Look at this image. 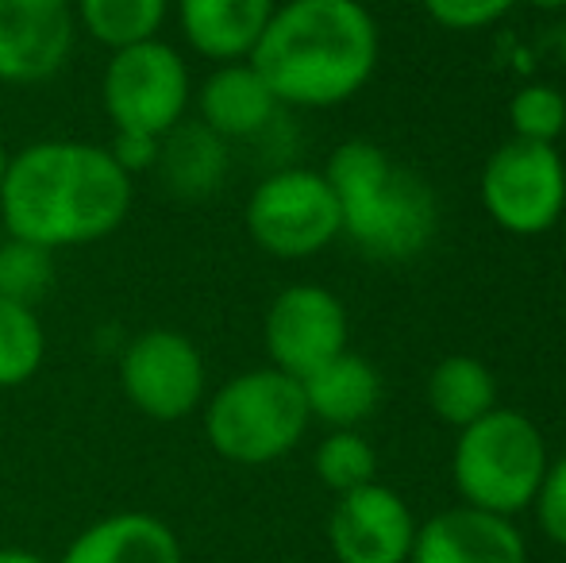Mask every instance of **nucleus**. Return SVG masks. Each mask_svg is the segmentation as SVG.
Masks as SVG:
<instances>
[{
  "mask_svg": "<svg viewBox=\"0 0 566 563\" xmlns=\"http://www.w3.org/2000/svg\"><path fill=\"white\" fill-rule=\"evenodd\" d=\"M305 406L313 421L332 428H358L381 402V375L370 359L355 352H339L313 375L301 378Z\"/></svg>",
  "mask_w": 566,
  "mask_h": 563,
  "instance_id": "17",
  "label": "nucleus"
},
{
  "mask_svg": "<svg viewBox=\"0 0 566 563\" xmlns=\"http://www.w3.org/2000/svg\"><path fill=\"white\" fill-rule=\"evenodd\" d=\"M313 467L316 479L328 490H336V494H350V490L378 482L374 479L378 475V456H374L370 440L363 432H355V428H332L321 440V448H316Z\"/></svg>",
  "mask_w": 566,
  "mask_h": 563,
  "instance_id": "22",
  "label": "nucleus"
},
{
  "mask_svg": "<svg viewBox=\"0 0 566 563\" xmlns=\"http://www.w3.org/2000/svg\"><path fill=\"white\" fill-rule=\"evenodd\" d=\"M409 563H528V544L513 518L454 505L417 525Z\"/></svg>",
  "mask_w": 566,
  "mask_h": 563,
  "instance_id": "13",
  "label": "nucleus"
},
{
  "mask_svg": "<svg viewBox=\"0 0 566 563\" xmlns=\"http://www.w3.org/2000/svg\"><path fill=\"white\" fill-rule=\"evenodd\" d=\"M101 101L113 132H143L163 139L193 108V74L178 46L158 35L108 54Z\"/></svg>",
  "mask_w": 566,
  "mask_h": 563,
  "instance_id": "6",
  "label": "nucleus"
},
{
  "mask_svg": "<svg viewBox=\"0 0 566 563\" xmlns=\"http://www.w3.org/2000/svg\"><path fill=\"white\" fill-rule=\"evenodd\" d=\"M308 421L305 390L277 367L243 371L205 398V440L239 467H266L290 456Z\"/></svg>",
  "mask_w": 566,
  "mask_h": 563,
  "instance_id": "4",
  "label": "nucleus"
},
{
  "mask_svg": "<svg viewBox=\"0 0 566 563\" xmlns=\"http://www.w3.org/2000/svg\"><path fill=\"white\" fill-rule=\"evenodd\" d=\"M0 563H51L28 549H0Z\"/></svg>",
  "mask_w": 566,
  "mask_h": 563,
  "instance_id": "28",
  "label": "nucleus"
},
{
  "mask_svg": "<svg viewBox=\"0 0 566 563\" xmlns=\"http://www.w3.org/2000/svg\"><path fill=\"white\" fill-rule=\"evenodd\" d=\"M54 285V251L23 240H0V298L35 309Z\"/></svg>",
  "mask_w": 566,
  "mask_h": 563,
  "instance_id": "23",
  "label": "nucleus"
},
{
  "mask_svg": "<svg viewBox=\"0 0 566 563\" xmlns=\"http://www.w3.org/2000/svg\"><path fill=\"white\" fill-rule=\"evenodd\" d=\"M378 46V23L363 0H285L247 62L277 105L336 108L370 82Z\"/></svg>",
  "mask_w": 566,
  "mask_h": 563,
  "instance_id": "2",
  "label": "nucleus"
},
{
  "mask_svg": "<svg viewBox=\"0 0 566 563\" xmlns=\"http://www.w3.org/2000/svg\"><path fill=\"white\" fill-rule=\"evenodd\" d=\"M46 359V332L31 305L0 298V390L23 386Z\"/></svg>",
  "mask_w": 566,
  "mask_h": 563,
  "instance_id": "21",
  "label": "nucleus"
},
{
  "mask_svg": "<svg viewBox=\"0 0 566 563\" xmlns=\"http://www.w3.org/2000/svg\"><path fill=\"white\" fill-rule=\"evenodd\" d=\"M274 8L277 0H174V15L189 51L217 66L251 59Z\"/></svg>",
  "mask_w": 566,
  "mask_h": 563,
  "instance_id": "14",
  "label": "nucleus"
},
{
  "mask_svg": "<svg viewBox=\"0 0 566 563\" xmlns=\"http://www.w3.org/2000/svg\"><path fill=\"white\" fill-rule=\"evenodd\" d=\"M532 510H536V521L547 541L566 549V456L547 463V475H544V482H539Z\"/></svg>",
  "mask_w": 566,
  "mask_h": 563,
  "instance_id": "26",
  "label": "nucleus"
},
{
  "mask_svg": "<svg viewBox=\"0 0 566 563\" xmlns=\"http://www.w3.org/2000/svg\"><path fill=\"white\" fill-rule=\"evenodd\" d=\"M347 309L332 290L313 282L285 285L266 309L262 344L270 367L290 378H305L339 352H347Z\"/></svg>",
  "mask_w": 566,
  "mask_h": 563,
  "instance_id": "10",
  "label": "nucleus"
},
{
  "mask_svg": "<svg viewBox=\"0 0 566 563\" xmlns=\"http://www.w3.org/2000/svg\"><path fill=\"white\" fill-rule=\"evenodd\" d=\"M251 240L274 259H313L343 236L339 205L324 170L285 166L251 189L243 209Z\"/></svg>",
  "mask_w": 566,
  "mask_h": 563,
  "instance_id": "7",
  "label": "nucleus"
},
{
  "mask_svg": "<svg viewBox=\"0 0 566 563\" xmlns=\"http://www.w3.org/2000/svg\"><path fill=\"white\" fill-rule=\"evenodd\" d=\"M119 390L150 421H186L209 398L201 347L178 329H143L119 355Z\"/></svg>",
  "mask_w": 566,
  "mask_h": 563,
  "instance_id": "9",
  "label": "nucleus"
},
{
  "mask_svg": "<svg viewBox=\"0 0 566 563\" xmlns=\"http://www.w3.org/2000/svg\"><path fill=\"white\" fill-rule=\"evenodd\" d=\"M77 35L70 0H0V85L51 82Z\"/></svg>",
  "mask_w": 566,
  "mask_h": 563,
  "instance_id": "11",
  "label": "nucleus"
},
{
  "mask_svg": "<svg viewBox=\"0 0 566 563\" xmlns=\"http://www.w3.org/2000/svg\"><path fill=\"white\" fill-rule=\"evenodd\" d=\"M70 4H74L77 31H85L108 54L158 39L174 12V0H70Z\"/></svg>",
  "mask_w": 566,
  "mask_h": 563,
  "instance_id": "20",
  "label": "nucleus"
},
{
  "mask_svg": "<svg viewBox=\"0 0 566 563\" xmlns=\"http://www.w3.org/2000/svg\"><path fill=\"white\" fill-rule=\"evenodd\" d=\"M524 4L544 8V12H559V8H566V0H524Z\"/></svg>",
  "mask_w": 566,
  "mask_h": 563,
  "instance_id": "29",
  "label": "nucleus"
},
{
  "mask_svg": "<svg viewBox=\"0 0 566 563\" xmlns=\"http://www.w3.org/2000/svg\"><path fill=\"white\" fill-rule=\"evenodd\" d=\"M478 194L509 236H539L566 209V163L555 143L509 139L490 155Z\"/></svg>",
  "mask_w": 566,
  "mask_h": 563,
  "instance_id": "8",
  "label": "nucleus"
},
{
  "mask_svg": "<svg viewBox=\"0 0 566 563\" xmlns=\"http://www.w3.org/2000/svg\"><path fill=\"white\" fill-rule=\"evenodd\" d=\"M59 563H186V556L178 533L163 518L124 510L85 525Z\"/></svg>",
  "mask_w": 566,
  "mask_h": 563,
  "instance_id": "16",
  "label": "nucleus"
},
{
  "mask_svg": "<svg viewBox=\"0 0 566 563\" xmlns=\"http://www.w3.org/2000/svg\"><path fill=\"white\" fill-rule=\"evenodd\" d=\"M428 406L451 428H467L497 409V378L474 355H448L428 375Z\"/></svg>",
  "mask_w": 566,
  "mask_h": 563,
  "instance_id": "19",
  "label": "nucleus"
},
{
  "mask_svg": "<svg viewBox=\"0 0 566 563\" xmlns=\"http://www.w3.org/2000/svg\"><path fill=\"white\" fill-rule=\"evenodd\" d=\"M417 518L397 490L370 482L339 494L328 518V544L339 563H409Z\"/></svg>",
  "mask_w": 566,
  "mask_h": 563,
  "instance_id": "12",
  "label": "nucleus"
},
{
  "mask_svg": "<svg viewBox=\"0 0 566 563\" xmlns=\"http://www.w3.org/2000/svg\"><path fill=\"white\" fill-rule=\"evenodd\" d=\"M8 155H12V150H8L4 136H0V181H4V170H8Z\"/></svg>",
  "mask_w": 566,
  "mask_h": 563,
  "instance_id": "30",
  "label": "nucleus"
},
{
  "mask_svg": "<svg viewBox=\"0 0 566 563\" xmlns=\"http://www.w3.org/2000/svg\"><path fill=\"white\" fill-rule=\"evenodd\" d=\"M135 181L108 147L90 139H39L8 155L0 181L4 236L46 251L113 236L132 212Z\"/></svg>",
  "mask_w": 566,
  "mask_h": 563,
  "instance_id": "1",
  "label": "nucleus"
},
{
  "mask_svg": "<svg viewBox=\"0 0 566 563\" xmlns=\"http://www.w3.org/2000/svg\"><path fill=\"white\" fill-rule=\"evenodd\" d=\"M339 205L343 236L370 259L401 263L432 243L436 197L424 178L397 166L378 143L347 139L324 166Z\"/></svg>",
  "mask_w": 566,
  "mask_h": 563,
  "instance_id": "3",
  "label": "nucleus"
},
{
  "mask_svg": "<svg viewBox=\"0 0 566 563\" xmlns=\"http://www.w3.org/2000/svg\"><path fill=\"white\" fill-rule=\"evenodd\" d=\"M547 463L552 459H547V444L536 421L497 406L474 425L459 428L451 475L467 505L516 518L536 502Z\"/></svg>",
  "mask_w": 566,
  "mask_h": 563,
  "instance_id": "5",
  "label": "nucleus"
},
{
  "mask_svg": "<svg viewBox=\"0 0 566 563\" xmlns=\"http://www.w3.org/2000/svg\"><path fill=\"white\" fill-rule=\"evenodd\" d=\"M509 124L513 139L524 143H555L566 132V97L563 90L544 82H532L513 93L509 101Z\"/></svg>",
  "mask_w": 566,
  "mask_h": 563,
  "instance_id": "24",
  "label": "nucleus"
},
{
  "mask_svg": "<svg viewBox=\"0 0 566 563\" xmlns=\"http://www.w3.org/2000/svg\"><path fill=\"white\" fill-rule=\"evenodd\" d=\"M155 170H163L170 194L186 197V201H201V197L217 194L224 186L228 139L209 132L201 121H181L170 136H163Z\"/></svg>",
  "mask_w": 566,
  "mask_h": 563,
  "instance_id": "18",
  "label": "nucleus"
},
{
  "mask_svg": "<svg viewBox=\"0 0 566 563\" xmlns=\"http://www.w3.org/2000/svg\"><path fill=\"white\" fill-rule=\"evenodd\" d=\"M197 121L220 139H247L270 128L277 116V97L251 62H224L193 90Z\"/></svg>",
  "mask_w": 566,
  "mask_h": 563,
  "instance_id": "15",
  "label": "nucleus"
},
{
  "mask_svg": "<svg viewBox=\"0 0 566 563\" xmlns=\"http://www.w3.org/2000/svg\"><path fill=\"white\" fill-rule=\"evenodd\" d=\"M424 12L448 31H478L497 23L516 0H420Z\"/></svg>",
  "mask_w": 566,
  "mask_h": 563,
  "instance_id": "25",
  "label": "nucleus"
},
{
  "mask_svg": "<svg viewBox=\"0 0 566 563\" xmlns=\"http://www.w3.org/2000/svg\"><path fill=\"white\" fill-rule=\"evenodd\" d=\"M158 150H163V139L143 136V132H113V143H108V155L116 158V166L127 174V178L155 170Z\"/></svg>",
  "mask_w": 566,
  "mask_h": 563,
  "instance_id": "27",
  "label": "nucleus"
}]
</instances>
